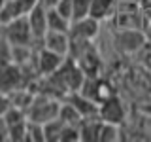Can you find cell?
<instances>
[{"label":"cell","mask_w":151,"mask_h":142,"mask_svg":"<svg viewBox=\"0 0 151 142\" xmlns=\"http://www.w3.org/2000/svg\"><path fill=\"white\" fill-rule=\"evenodd\" d=\"M12 108V101H9V95L6 93H2L0 91V117L2 116H6V112Z\"/></svg>","instance_id":"d6986e66"},{"label":"cell","mask_w":151,"mask_h":142,"mask_svg":"<svg viewBox=\"0 0 151 142\" xmlns=\"http://www.w3.org/2000/svg\"><path fill=\"white\" fill-rule=\"evenodd\" d=\"M8 140V123L4 120V116L0 117V142Z\"/></svg>","instance_id":"44dd1931"},{"label":"cell","mask_w":151,"mask_h":142,"mask_svg":"<svg viewBox=\"0 0 151 142\" xmlns=\"http://www.w3.org/2000/svg\"><path fill=\"white\" fill-rule=\"evenodd\" d=\"M70 25L64 15H60L55 8H47V30H60V32H70Z\"/></svg>","instance_id":"7c38bea8"},{"label":"cell","mask_w":151,"mask_h":142,"mask_svg":"<svg viewBox=\"0 0 151 142\" xmlns=\"http://www.w3.org/2000/svg\"><path fill=\"white\" fill-rule=\"evenodd\" d=\"M27 76L25 70L17 63H4L0 66V91L2 93H13L17 89L27 87Z\"/></svg>","instance_id":"3957f363"},{"label":"cell","mask_w":151,"mask_h":142,"mask_svg":"<svg viewBox=\"0 0 151 142\" xmlns=\"http://www.w3.org/2000/svg\"><path fill=\"white\" fill-rule=\"evenodd\" d=\"M2 34L12 46H30L34 42V36H32L27 15H21V17L13 19V21L6 23Z\"/></svg>","instance_id":"7a4b0ae2"},{"label":"cell","mask_w":151,"mask_h":142,"mask_svg":"<svg viewBox=\"0 0 151 142\" xmlns=\"http://www.w3.org/2000/svg\"><path fill=\"white\" fill-rule=\"evenodd\" d=\"M115 140H119V125L102 121L100 133H98V142H115Z\"/></svg>","instance_id":"5bb4252c"},{"label":"cell","mask_w":151,"mask_h":142,"mask_svg":"<svg viewBox=\"0 0 151 142\" xmlns=\"http://www.w3.org/2000/svg\"><path fill=\"white\" fill-rule=\"evenodd\" d=\"M59 120H63L64 123L68 125H79L83 120V116L79 114V110L74 106L70 101L66 102H60V108H59Z\"/></svg>","instance_id":"4fadbf2b"},{"label":"cell","mask_w":151,"mask_h":142,"mask_svg":"<svg viewBox=\"0 0 151 142\" xmlns=\"http://www.w3.org/2000/svg\"><path fill=\"white\" fill-rule=\"evenodd\" d=\"M100 125H102V120L98 116L83 117L81 123H79V135H81V140H85V142H98Z\"/></svg>","instance_id":"30bf717a"},{"label":"cell","mask_w":151,"mask_h":142,"mask_svg":"<svg viewBox=\"0 0 151 142\" xmlns=\"http://www.w3.org/2000/svg\"><path fill=\"white\" fill-rule=\"evenodd\" d=\"M25 142H45L44 125L36 121H27V140Z\"/></svg>","instance_id":"9a60e30c"},{"label":"cell","mask_w":151,"mask_h":142,"mask_svg":"<svg viewBox=\"0 0 151 142\" xmlns=\"http://www.w3.org/2000/svg\"><path fill=\"white\" fill-rule=\"evenodd\" d=\"M53 8L60 13V15H64L70 23H72V17H74V0H59L57 6H53Z\"/></svg>","instance_id":"ac0fdd59"},{"label":"cell","mask_w":151,"mask_h":142,"mask_svg":"<svg viewBox=\"0 0 151 142\" xmlns=\"http://www.w3.org/2000/svg\"><path fill=\"white\" fill-rule=\"evenodd\" d=\"M57 2H59V0H40V4L45 6V8H53V6H57Z\"/></svg>","instance_id":"7402d4cb"},{"label":"cell","mask_w":151,"mask_h":142,"mask_svg":"<svg viewBox=\"0 0 151 142\" xmlns=\"http://www.w3.org/2000/svg\"><path fill=\"white\" fill-rule=\"evenodd\" d=\"M98 25H100V21H96L91 15L78 19V21H72L70 32H68L70 42H74V44H89L98 34Z\"/></svg>","instance_id":"277c9868"},{"label":"cell","mask_w":151,"mask_h":142,"mask_svg":"<svg viewBox=\"0 0 151 142\" xmlns=\"http://www.w3.org/2000/svg\"><path fill=\"white\" fill-rule=\"evenodd\" d=\"M0 66H2V59H0Z\"/></svg>","instance_id":"cb8c5ba5"},{"label":"cell","mask_w":151,"mask_h":142,"mask_svg":"<svg viewBox=\"0 0 151 142\" xmlns=\"http://www.w3.org/2000/svg\"><path fill=\"white\" fill-rule=\"evenodd\" d=\"M78 140H81L79 125H68L66 123L63 133H60V142H78Z\"/></svg>","instance_id":"e0dca14e"},{"label":"cell","mask_w":151,"mask_h":142,"mask_svg":"<svg viewBox=\"0 0 151 142\" xmlns=\"http://www.w3.org/2000/svg\"><path fill=\"white\" fill-rule=\"evenodd\" d=\"M66 57L60 55V53H55V51H51V49L42 47V49L38 51V55H36V68H38V72H40L42 76L55 74L57 70L60 68V64L64 63Z\"/></svg>","instance_id":"8992f818"},{"label":"cell","mask_w":151,"mask_h":142,"mask_svg":"<svg viewBox=\"0 0 151 142\" xmlns=\"http://www.w3.org/2000/svg\"><path fill=\"white\" fill-rule=\"evenodd\" d=\"M145 38L142 32L134 30V28H123V30L117 32L115 36V44L121 51H127V53H134L144 47Z\"/></svg>","instance_id":"52a82bcc"},{"label":"cell","mask_w":151,"mask_h":142,"mask_svg":"<svg viewBox=\"0 0 151 142\" xmlns=\"http://www.w3.org/2000/svg\"><path fill=\"white\" fill-rule=\"evenodd\" d=\"M115 9V0H91V12L89 15L96 21H104L113 13Z\"/></svg>","instance_id":"8fae6325"},{"label":"cell","mask_w":151,"mask_h":142,"mask_svg":"<svg viewBox=\"0 0 151 142\" xmlns=\"http://www.w3.org/2000/svg\"><path fill=\"white\" fill-rule=\"evenodd\" d=\"M4 4H6V0H0V9L4 8Z\"/></svg>","instance_id":"603a6c76"},{"label":"cell","mask_w":151,"mask_h":142,"mask_svg":"<svg viewBox=\"0 0 151 142\" xmlns=\"http://www.w3.org/2000/svg\"><path fill=\"white\" fill-rule=\"evenodd\" d=\"M125 106H123V102L119 101V97L117 95H113V97L106 99L104 102L98 104V117H100L102 121L106 123H115V125H121L123 121H125Z\"/></svg>","instance_id":"5b68a950"},{"label":"cell","mask_w":151,"mask_h":142,"mask_svg":"<svg viewBox=\"0 0 151 142\" xmlns=\"http://www.w3.org/2000/svg\"><path fill=\"white\" fill-rule=\"evenodd\" d=\"M44 47L45 49H51L55 53L60 55H70V34L68 32H60V30H47L44 38Z\"/></svg>","instance_id":"ba28073f"},{"label":"cell","mask_w":151,"mask_h":142,"mask_svg":"<svg viewBox=\"0 0 151 142\" xmlns=\"http://www.w3.org/2000/svg\"><path fill=\"white\" fill-rule=\"evenodd\" d=\"M15 2L19 4V8H21V12H23V13H25V15H27V13L30 12L32 8L40 4V0H15Z\"/></svg>","instance_id":"ffe728a7"},{"label":"cell","mask_w":151,"mask_h":142,"mask_svg":"<svg viewBox=\"0 0 151 142\" xmlns=\"http://www.w3.org/2000/svg\"><path fill=\"white\" fill-rule=\"evenodd\" d=\"M59 108H60V102L57 101L53 95L40 91L34 95L30 106L27 108V120L44 125V123L59 117Z\"/></svg>","instance_id":"6da1fadb"},{"label":"cell","mask_w":151,"mask_h":142,"mask_svg":"<svg viewBox=\"0 0 151 142\" xmlns=\"http://www.w3.org/2000/svg\"><path fill=\"white\" fill-rule=\"evenodd\" d=\"M27 19H28V25H30L34 40H42L44 34L47 32V8L38 4L27 13Z\"/></svg>","instance_id":"9c48e42d"},{"label":"cell","mask_w":151,"mask_h":142,"mask_svg":"<svg viewBox=\"0 0 151 142\" xmlns=\"http://www.w3.org/2000/svg\"><path fill=\"white\" fill-rule=\"evenodd\" d=\"M89 12H91V0H74V17H72V21L89 17Z\"/></svg>","instance_id":"2e32d148"}]
</instances>
